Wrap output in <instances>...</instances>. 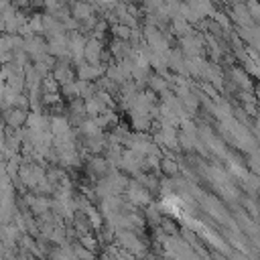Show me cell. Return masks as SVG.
I'll use <instances>...</instances> for the list:
<instances>
[{
	"label": "cell",
	"mask_w": 260,
	"mask_h": 260,
	"mask_svg": "<svg viewBox=\"0 0 260 260\" xmlns=\"http://www.w3.org/2000/svg\"><path fill=\"white\" fill-rule=\"evenodd\" d=\"M0 240H2L4 246H12V242L16 240V232H14V228L2 223V225H0Z\"/></svg>",
	"instance_id": "obj_1"
},
{
	"label": "cell",
	"mask_w": 260,
	"mask_h": 260,
	"mask_svg": "<svg viewBox=\"0 0 260 260\" xmlns=\"http://www.w3.org/2000/svg\"><path fill=\"white\" fill-rule=\"evenodd\" d=\"M4 118H6V122H8L10 126H18V124L24 122V114H22L20 110H10V112L4 114Z\"/></svg>",
	"instance_id": "obj_2"
},
{
	"label": "cell",
	"mask_w": 260,
	"mask_h": 260,
	"mask_svg": "<svg viewBox=\"0 0 260 260\" xmlns=\"http://www.w3.org/2000/svg\"><path fill=\"white\" fill-rule=\"evenodd\" d=\"M16 162H18L16 158H10V162L6 165V171H8V175H10V177H14V175H16V167H18Z\"/></svg>",
	"instance_id": "obj_3"
},
{
	"label": "cell",
	"mask_w": 260,
	"mask_h": 260,
	"mask_svg": "<svg viewBox=\"0 0 260 260\" xmlns=\"http://www.w3.org/2000/svg\"><path fill=\"white\" fill-rule=\"evenodd\" d=\"M4 89H6L4 87V79H0V106L4 104Z\"/></svg>",
	"instance_id": "obj_4"
}]
</instances>
